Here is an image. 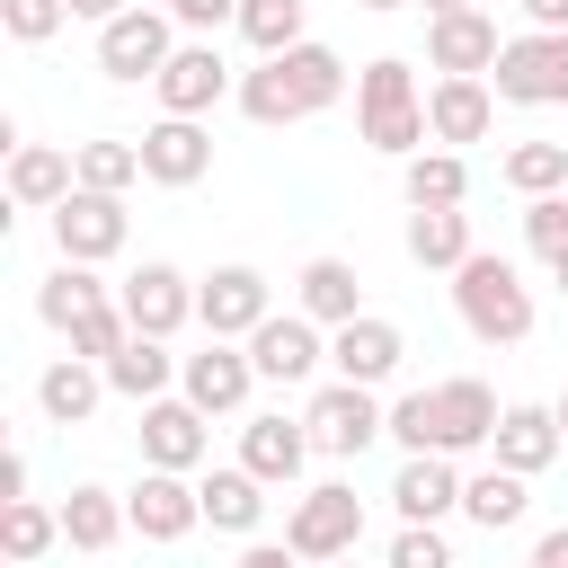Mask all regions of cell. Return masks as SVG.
<instances>
[{
    "label": "cell",
    "instance_id": "obj_31",
    "mask_svg": "<svg viewBox=\"0 0 568 568\" xmlns=\"http://www.w3.org/2000/svg\"><path fill=\"white\" fill-rule=\"evenodd\" d=\"M408 204H462L470 195V169H462V151H408Z\"/></svg>",
    "mask_w": 568,
    "mask_h": 568
},
{
    "label": "cell",
    "instance_id": "obj_21",
    "mask_svg": "<svg viewBox=\"0 0 568 568\" xmlns=\"http://www.w3.org/2000/svg\"><path fill=\"white\" fill-rule=\"evenodd\" d=\"M390 497H399V515H408V524H435L444 506H462V479H453V462H444V453H408V462H399V479H390Z\"/></svg>",
    "mask_w": 568,
    "mask_h": 568
},
{
    "label": "cell",
    "instance_id": "obj_12",
    "mask_svg": "<svg viewBox=\"0 0 568 568\" xmlns=\"http://www.w3.org/2000/svg\"><path fill=\"white\" fill-rule=\"evenodd\" d=\"M488 115H497V98H488L479 71H444L435 98H426V133H435V142H479Z\"/></svg>",
    "mask_w": 568,
    "mask_h": 568
},
{
    "label": "cell",
    "instance_id": "obj_22",
    "mask_svg": "<svg viewBox=\"0 0 568 568\" xmlns=\"http://www.w3.org/2000/svg\"><path fill=\"white\" fill-rule=\"evenodd\" d=\"M71 186H80V160H62L53 142H18L9 151V195L18 204H62Z\"/></svg>",
    "mask_w": 568,
    "mask_h": 568
},
{
    "label": "cell",
    "instance_id": "obj_5",
    "mask_svg": "<svg viewBox=\"0 0 568 568\" xmlns=\"http://www.w3.org/2000/svg\"><path fill=\"white\" fill-rule=\"evenodd\" d=\"M169 53H178V44H169V18H160V9H124V18L98 27V71H106V80H160Z\"/></svg>",
    "mask_w": 568,
    "mask_h": 568
},
{
    "label": "cell",
    "instance_id": "obj_25",
    "mask_svg": "<svg viewBox=\"0 0 568 568\" xmlns=\"http://www.w3.org/2000/svg\"><path fill=\"white\" fill-rule=\"evenodd\" d=\"M36 311H44V320H53L62 337H71V328H80L89 311H106V284H98V275H89L80 257H62V275H53L44 293H36Z\"/></svg>",
    "mask_w": 568,
    "mask_h": 568
},
{
    "label": "cell",
    "instance_id": "obj_1",
    "mask_svg": "<svg viewBox=\"0 0 568 568\" xmlns=\"http://www.w3.org/2000/svg\"><path fill=\"white\" fill-rule=\"evenodd\" d=\"M453 302H462L470 337H488V346H515V337L532 328V293H524V275H515L506 257H488V248H470V257L453 266Z\"/></svg>",
    "mask_w": 568,
    "mask_h": 568
},
{
    "label": "cell",
    "instance_id": "obj_6",
    "mask_svg": "<svg viewBox=\"0 0 568 568\" xmlns=\"http://www.w3.org/2000/svg\"><path fill=\"white\" fill-rule=\"evenodd\" d=\"M53 240H62V257L98 266V257H115V248H124V204H115V195L71 186V195L53 204Z\"/></svg>",
    "mask_w": 568,
    "mask_h": 568
},
{
    "label": "cell",
    "instance_id": "obj_35",
    "mask_svg": "<svg viewBox=\"0 0 568 568\" xmlns=\"http://www.w3.org/2000/svg\"><path fill=\"white\" fill-rule=\"evenodd\" d=\"M506 186L515 195H559L568 186V142H515L506 151Z\"/></svg>",
    "mask_w": 568,
    "mask_h": 568
},
{
    "label": "cell",
    "instance_id": "obj_52",
    "mask_svg": "<svg viewBox=\"0 0 568 568\" xmlns=\"http://www.w3.org/2000/svg\"><path fill=\"white\" fill-rule=\"evenodd\" d=\"M559 435H568V399H559Z\"/></svg>",
    "mask_w": 568,
    "mask_h": 568
},
{
    "label": "cell",
    "instance_id": "obj_42",
    "mask_svg": "<svg viewBox=\"0 0 568 568\" xmlns=\"http://www.w3.org/2000/svg\"><path fill=\"white\" fill-rule=\"evenodd\" d=\"M62 18H71V0H0V27H9L18 44H44Z\"/></svg>",
    "mask_w": 568,
    "mask_h": 568
},
{
    "label": "cell",
    "instance_id": "obj_46",
    "mask_svg": "<svg viewBox=\"0 0 568 568\" xmlns=\"http://www.w3.org/2000/svg\"><path fill=\"white\" fill-rule=\"evenodd\" d=\"M524 18L532 27H568V0H524Z\"/></svg>",
    "mask_w": 568,
    "mask_h": 568
},
{
    "label": "cell",
    "instance_id": "obj_27",
    "mask_svg": "<svg viewBox=\"0 0 568 568\" xmlns=\"http://www.w3.org/2000/svg\"><path fill=\"white\" fill-rule=\"evenodd\" d=\"M275 62H284V80H293V98H302V115H311V106H328V98L346 89V62H337L328 44H311V36H302L293 53H275Z\"/></svg>",
    "mask_w": 568,
    "mask_h": 568
},
{
    "label": "cell",
    "instance_id": "obj_45",
    "mask_svg": "<svg viewBox=\"0 0 568 568\" xmlns=\"http://www.w3.org/2000/svg\"><path fill=\"white\" fill-rule=\"evenodd\" d=\"M240 568H320V559H302V550H293V541H284V550H248V559H240Z\"/></svg>",
    "mask_w": 568,
    "mask_h": 568
},
{
    "label": "cell",
    "instance_id": "obj_4",
    "mask_svg": "<svg viewBox=\"0 0 568 568\" xmlns=\"http://www.w3.org/2000/svg\"><path fill=\"white\" fill-rule=\"evenodd\" d=\"M284 541H293L302 559H346V550L364 541V497H355V488H337V479H328V488H311V497L293 506V532H284Z\"/></svg>",
    "mask_w": 568,
    "mask_h": 568
},
{
    "label": "cell",
    "instance_id": "obj_40",
    "mask_svg": "<svg viewBox=\"0 0 568 568\" xmlns=\"http://www.w3.org/2000/svg\"><path fill=\"white\" fill-rule=\"evenodd\" d=\"M524 240H532L550 266L568 257V186H559V195H532V213H524Z\"/></svg>",
    "mask_w": 568,
    "mask_h": 568
},
{
    "label": "cell",
    "instance_id": "obj_38",
    "mask_svg": "<svg viewBox=\"0 0 568 568\" xmlns=\"http://www.w3.org/2000/svg\"><path fill=\"white\" fill-rule=\"evenodd\" d=\"M240 106H248L257 124H293V115H302V98H293V80H284V62H275V53H266V71H248Z\"/></svg>",
    "mask_w": 568,
    "mask_h": 568
},
{
    "label": "cell",
    "instance_id": "obj_36",
    "mask_svg": "<svg viewBox=\"0 0 568 568\" xmlns=\"http://www.w3.org/2000/svg\"><path fill=\"white\" fill-rule=\"evenodd\" d=\"M240 36L257 53H293L302 44V0H240Z\"/></svg>",
    "mask_w": 568,
    "mask_h": 568
},
{
    "label": "cell",
    "instance_id": "obj_29",
    "mask_svg": "<svg viewBox=\"0 0 568 568\" xmlns=\"http://www.w3.org/2000/svg\"><path fill=\"white\" fill-rule=\"evenodd\" d=\"M302 444H311V435H302L293 417H257L248 444H240V462H248L257 479H293V470H302Z\"/></svg>",
    "mask_w": 568,
    "mask_h": 568
},
{
    "label": "cell",
    "instance_id": "obj_3",
    "mask_svg": "<svg viewBox=\"0 0 568 568\" xmlns=\"http://www.w3.org/2000/svg\"><path fill=\"white\" fill-rule=\"evenodd\" d=\"M497 98H524V106H550L568 98V27H532L497 53Z\"/></svg>",
    "mask_w": 568,
    "mask_h": 568
},
{
    "label": "cell",
    "instance_id": "obj_44",
    "mask_svg": "<svg viewBox=\"0 0 568 568\" xmlns=\"http://www.w3.org/2000/svg\"><path fill=\"white\" fill-rule=\"evenodd\" d=\"M178 18L186 27H222V18H240V0H178Z\"/></svg>",
    "mask_w": 568,
    "mask_h": 568
},
{
    "label": "cell",
    "instance_id": "obj_49",
    "mask_svg": "<svg viewBox=\"0 0 568 568\" xmlns=\"http://www.w3.org/2000/svg\"><path fill=\"white\" fill-rule=\"evenodd\" d=\"M426 9H435V18H444V9H470V0H426Z\"/></svg>",
    "mask_w": 568,
    "mask_h": 568
},
{
    "label": "cell",
    "instance_id": "obj_43",
    "mask_svg": "<svg viewBox=\"0 0 568 568\" xmlns=\"http://www.w3.org/2000/svg\"><path fill=\"white\" fill-rule=\"evenodd\" d=\"M390 568H453V550H444L435 524H408V532L390 541Z\"/></svg>",
    "mask_w": 568,
    "mask_h": 568
},
{
    "label": "cell",
    "instance_id": "obj_19",
    "mask_svg": "<svg viewBox=\"0 0 568 568\" xmlns=\"http://www.w3.org/2000/svg\"><path fill=\"white\" fill-rule=\"evenodd\" d=\"M248 373H257V364H248L231 337H204V355H186V399H195L204 417H213V408H240V399H248Z\"/></svg>",
    "mask_w": 568,
    "mask_h": 568
},
{
    "label": "cell",
    "instance_id": "obj_8",
    "mask_svg": "<svg viewBox=\"0 0 568 568\" xmlns=\"http://www.w3.org/2000/svg\"><path fill=\"white\" fill-rule=\"evenodd\" d=\"M124 515H133V532H151V541H178V532L204 524V488H186L178 470H142L133 497H124Z\"/></svg>",
    "mask_w": 568,
    "mask_h": 568
},
{
    "label": "cell",
    "instance_id": "obj_17",
    "mask_svg": "<svg viewBox=\"0 0 568 568\" xmlns=\"http://www.w3.org/2000/svg\"><path fill=\"white\" fill-rule=\"evenodd\" d=\"M222 80H231V71H222L213 44H178V53L160 62V106H169V115H204V106L222 98Z\"/></svg>",
    "mask_w": 568,
    "mask_h": 568
},
{
    "label": "cell",
    "instance_id": "obj_24",
    "mask_svg": "<svg viewBox=\"0 0 568 568\" xmlns=\"http://www.w3.org/2000/svg\"><path fill=\"white\" fill-rule=\"evenodd\" d=\"M36 408H44L53 426H80V417L98 408V373H89V355H62V364H44V382H36Z\"/></svg>",
    "mask_w": 568,
    "mask_h": 568
},
{
    "label": "cell",
    "instance_id": "obj_18",
    "mask_svg": "<svg viewBox=\"0 0 568 568\" xmlns=\"http://www.w3.org/2000/svg\"><path fill=\"white\" fill-rule=\"evenodd\" d=\"M248 364H257L266 382H302V373L320 364V328H311V320H275V311H266V320L248 328Z\"/></svg>",
    "mask_w": 568,
    "mask_h": 568
},
{
    "label": "cell",
    "instance_id": "obj_51",
    "mask_svg": "<svg viewBox=\"0 0 568 568\" xmlns=\"http://www.w3.org/2000/svg\"><path fill=\"white\" fill-rule=\"evenodd\" d=\"M364 9H399V0H364Z\"/></svg>",
    "mask_w": 568,
    "mask_h": 568
},
{
    "label": "cell",
    "instance_id": "obj_28",
    "mask_svg": "<svg viewBox=\"0 0 568 568\" xmlns=\"http://www.w3.org/2000/svg\"><path fill=\"white\" fill-rule=\"evenodd\" d=\"M106 382H115L124 399H160V382H169V346L133 328V337H124V346L106 355Z\"/></svg>",
    "mask_w": 568,
    "mask_h": 568
},
{
    "label": "cell",
    "instance_id": "obj_33",
    "mask_svg": "<svg viewBox=\"0 0 568 568\" xmlns=\"http://www.w3.org/2000/svg\"><path fill=\"white\" fill-rule=\"evenodd\" d=\"M302 311L311 320H355V266L346 257H311L302 266Z\"/></svg>",
    "mask_w": 568,
    "mask_h": 568
},
{
    "label": "cell",
    "instance_id": "obj_15",
    "mask_svg": "<svg viewBox=\"0 0 568 568\" xmlns=\"http://www.w3.org/2000/svg\"><path fill=\"white\" fill-rule=\"evenodd\" d=\"M435 417H444V453H462V444H488L506 408L479 373H453V382H435Z\"/></svg>",
    "mask_w": 568,
    "mask_h": 568
},
{
    "label": "cell",
    "instance_id": "obj_11",
    "mask_svg": "<svg viewBox=\"0 0 568 568\" xmlns=\"http://www.w3.org/2000/svg\"><path fill=\"white\" fill-rule=\"evenodd\" d=\"M115 302H124V320H133L142 337H169V328H178V320L195 311L186 275H178V266H160V257H151L142 275H124V284H115Z\"/></svg>",
    "mask_w": 568,
    "mask_h": 568
},
{
    "label": "cell",
    "instance_id": "obj_53",
    "mask_svg": "<svg viewBox=\"0 0 568 568\" xmlns=\"http://www.w3.org/2000/svg\"><path fill=\"white\" fill-rule=\"evenodd\" d=\"M524 568H541V559H524Z\"/></svg>",
    "mask_w": 568,
    "mask_h": 568
},
{
    "label": "cell",
    "instance_id": "obj_26",
    "mask_svg": "<svg viewBox=\"0 0 568 568\" xmlns=\"http://www.w3.org/2000/svg\"><path fill=\"white\" fill-rule=\"evenodd\" d=\"M257 488H266V479H257L248 462H240V470H213V479H204V524H222V532H248V524L266 515V497H257Z\"/></svg>",
    "mask_w": 568,
    "mask_h": 568
},
{
    "label": "cell",
    "instance_id": "obj_34",
    "mask_svg": "<svg viewBox=\"0 0 568 568\" xmlns=\"http://www.w3.org/2000/svg\"><path fill=\"white\" fill-rule=\"evenodd\" d=\"M462 506H470V524H488V532H497V524H515V515H524V470H506V462H497V470L462 479Z\"/></svg>",
    "mask_w": 568,
    "mask_h": 568
},
{
    "label": "cell",
    "instance_id": "obj_16",
    "mask_svg": "<svg viewBox=\"0 0 568 568\" xmlns=\"http://www.w3.org/2000/svg\"><path fill=\"white\" fill-rule=\"evenodd\" d=\"M142 453H151V470L204 462V408H195V399H151V408H142Z\"/></svg>",
    "mask_w": 568,
    "mask_h": 568
},
{
    "label": "cell",
    "instance_id": "obj_37",
    "mask_svg": "<svg viewBox=\"0 0 568 568\" xmlns=\"http://www.w3.org/2000/svg\"><path fill=\"white\" fill-rule=\"evenodd\" d=\"M53 532H62V515H44L36 497H9V506H0V541H9V559H18V568H27V559H44V541H53Z\"/></svg>",
    "mask_w": 568,
    "mask_h": 568
},
{
    "label": "cell",
    "instance_id": "obj_39",
    "mask_svg": "<svg viewBox=\"0 0 568 568\" xmlns=\"http://www.w3.org/2000/svg\"><path fill=\"white\" fill-rule=\"evenodd\" d=\"M390 435H399L408 453H444V417H435V390H408V399L390 408Z\"/></svg>",
    "mask_w": 568,
    "mask_h": 568
},
{
    "label": "cell",
    "instance_id": "obj_14",
    "mask_svg": "<svg viewBox=\"0 0 568 568\" xmlns=\"http://www.w3.org/2000/svg\"><path fill=\"white\" fill-rule=\"evenodd\" d=\"M488 444H497V462H506V470H524V479H532V470H550V462H559V444H568V435H559V408L515 399V408L497 417V435H488Z\"/></svg>",
    "mask_w": 568,
    "mask_h": 568
},
{
    "label": "cell",
    "instance_id": "obj_47",
    "mask_svg": "<svg viewBox=\"0 0 568 568\" xmlns=\"http://www.w3.org/2000/svg\"><path fill=\"white\" fill-rule=\"evenodd\" d=\"M532 559H541V568H568V524H559V532H541V550H532Z\"/></svg>",
    "mask_w": 568,
    "mask_h": 568
},
{
    "label": "cell",
    "instance_id": "obj_13",
    "mask_svg": "<svg viewBox=\"0 0 568 568\" xmlns=\"http://www.w3.org/2000/svg\"><path fill=\"white\" fill-rule=\"evenodd\" d=\"M195 311H204L213 337H240V328L266 320V275H257V266H213L204 293H195Z\"/></svg>",
    "mask_w": 568,
    "mask_h": 568
},
{
    "label": "cell",
    "instance_id": "obj_30",
    "mask_svg": "<svg viewBox=\"0 0 568 568\" xmlns=\"http://www.w3.org/2000/svg\"><path fill=\"white\" fill-rule=\"evenodd\" d=\"M124 524H133V515H124L106 488H71V497H62V541H80V550H106Z\"/></svg>",
    "mask_w": 568,
    "mask_h": 568
},
{
    "label": "cell",
    "instance_id": "obj_2",
    "mask_svg": "<svg viewBox=\"0 0 568 568\" xmlns=\"http://www.w3.org/2000/svg\"><path fill=\"white\" fill-rule=\"evenodd\" d=\"M355 115H364V142H373V151H417V142H426V98H417L408 62H364Z\"/></svg>",
    "mask_w": 568,
    "mask_h": 568
},
{
    "label": "cell",
    "instance_id": "obj_41",
    "mask_svg": "<svg viewBox=\"0 0 568 568\" xmlns=\"http://www.w3.org/2000/svg\"><path fill=\"white\" fill-rule=\"evenodd\" d=\"M124 337H133V320H124V302H106V311H89V320L71 328V355H98V364H106Z\"/></svg>",
    "mask_w": 568,
    "mask_h": 568
},
{
    "label": "cell",
    "instance_id": "obj_10",
    "mask_svg": "<svg viewBox=\"0 0 568 568\" xmlns=\"http://www.w3.org/2000/svg\"><path fill=\"white\" fill-rule=\"evenodd\" d=\"M497 18L488 9H444L435 27H426V62L435 71H497Z\"/></svg>",
    "mask_w": 568,
    "mask_h": 568
},
{
    "label": "cell",
    "instance_id": "obj_9",
    "mask_svg": "<svg viewBox=\"0 0 568 568\" xmlns=\"http://www.w3.org/2000/svg\"><path fill=\"white\" fill-rule=\"evenodd\" d=\"M213 169V133L195 124V115H160L151 133H142V178H160V186H195Z\"/></svg>",
    "mask_w": 568,
    "mask_h": 568
},
{
    "label": "cell",
    "instance_id": "obj_20",
    "mask_svg": "<svg viewBox=\"0 0 568 568\" xmlns=\"http://www.w3.org/2000/svg\"><path fill=\"white\" fill-rule=\"evenodd\" d=\"M328 355H337L346 382H382V373L399 364V328L373 320V311H355V320H337V346H328Z\"/></svg>",
    "mask_w": 568,
    "mask_h": 568
},
{
    "label": "cell",
    "instance_id": "obj_7",
    "mask_svg": "<svg viewBox=\"0 0 568 568\" xmlns=\"http://www.w3.org/2000/svg\"><path fill=\"white\" fill-rule=\"evenodd\" d=\"M302 426H311V435H320L328 453H364V444H373V435H382L390 417L373 408V382H346V373H337V382H328V390L311 399V417H302Z\"/></svg>",
    "mask_w": 568,
    "mask_h": 568
},
{
    "label": "cell",
    "instance_id": "obj_48",
    "mask_svg": "<svg viewBox=\"0 0 568 568\" xmlns=\"http://www.w3.org/2000/svg\"><path fill=\"white\" fill-rule=\"evenodd\" d=\"M71 18H98L106 27V18H124V0H71Z\"/></svg>",
    "mask_w": 568,
    "mask_h": 568
},
{
    "label": "cell",
    "instance_id": "obj_50",
    "mask_svg": "<svg viewBox=\"0 0 568 568\" xmlns=\"http://www.w3.org/2000/svg\"><path fill=\"white\" fill-rule=\"evenodd\" d=\"M559 293H568V257H559Z\"/></svg>",
    "mask_w": 568,
    "mask_h": 568
},
{
    "label": "cell",
    "instance_id": "obj_23",
    "mask_svg": "<svg viewBox=\"0 0 568 568\" xmlns=\"http://www.w3.org/2000/svg\"><path fill=\"white\" fill-rule=\"evenodd\" d=\"M408 257L417 266H462L470 257V213L462 204H417L408 213Z\"/></svg>",
    "mask_w": 568,
    "mask_h": 568
},
{
    "label": "cell",
    "instance_id": "obj_32",
    "mask_svg": "<svg viewBox=\"0 0 568 568\" xmlns=\"http://www.w3.org/2000/svg\"><path fill=\"white\" fill-rule=\"evenodd\" d=\"M71 160H80V186L89 195H124L142 178V142H80Z\"/></svg>",
    "mask_w": 568,
    "mask_h": 568
}]
</instances>
